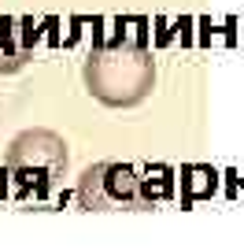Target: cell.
<instances>
[{"label":"cell","instance_id":"cell-1","mask_svg":"<svg viewBox=\"0 0 244 252\" xmlns=\"http://www.w3.org/2000/svg\"><path fill=\"white\" fill-rule=\"evenodd\" d=\"M81 78L104 108H137L156 89V60L144 45H100L85 56Z\"/></svg>","mask_w":244,"mask_h":252},{"label":"cell","instance_id":"cell-2","mask_svg":"<svg viewBox=\"0 0 244 252\" xmlns=\"http://www.w3.org/2000/svg\"><path fill=\"white\" fill-rule=\"evenodd\" d=\"M74 197H78V208H85V212H141V208H148L141 193V171L134 163H115V159L89 167L78 178Z\"/></svg>","mask_w":244,"mask_h":252},{"label":"cell","instance_id":"cell-3","mask_svg":"<svg viewBox=\"0 0 244 252\" xmlns=\"http://www.w3.org/2000/svg\"><path fill=\"white\" fill-rule=\"evenodd\" d=\"M8 171L19 178L23 197H41L59 174L67 171V145L52 130H26L11 141Z\"/></svg>","mask_w":244,"mask_h":252},{"label":"cell","instance_id":"cell-4","mask_svg":"<svg viewBox=\"0 0 244 252\" xmlns=\"http://www.w3.org/2000/svg\"><path fill=\"white\" fill-rule=\"evenodd\" d=\"M33 19L23 15H0V74H15L33 60Z\"/></svg>","mask_w":244,"mask_h":252},{"label":"cell","instance_id":"cell-5","mask_svg":"<svg viewBox=\"0 0 244 252\" xmlns=\"http://www.w3.org/2000/svg\"><path fill=\"white\" fill-rule=\"evenodd\" d=\"M141 193L148 200V208L156 200H166L174 193V182H170V171L166 167H148V178H141Z\"/></svg>","mask_w":244,"mask_h":252}]
</instances>
